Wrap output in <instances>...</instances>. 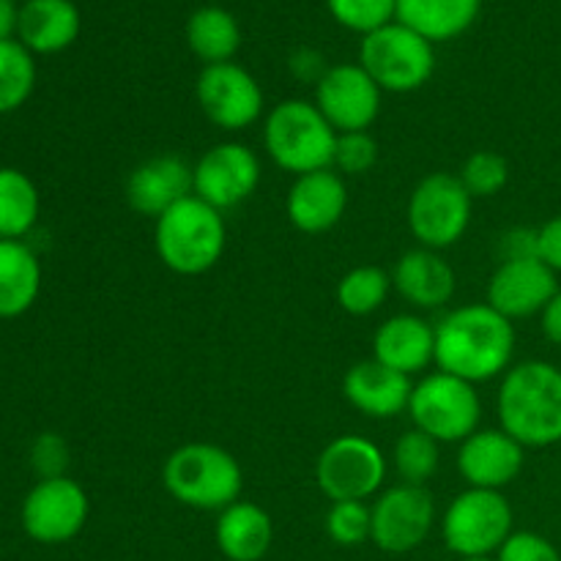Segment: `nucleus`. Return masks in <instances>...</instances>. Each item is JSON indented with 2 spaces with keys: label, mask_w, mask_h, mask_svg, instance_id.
<instances>
[{
  "label": "nucleus",
  "mask_w": 561,
  "mask_h": 561,
  "mask_svg": "<svg viewBox=\"0 0 561 561\" xmlns=\"http://www.w3.org/2000/svg\"><path fill=\"white\" fill-rule=\"evenodd\" d=\"M392 290V277L378 266H356L337 283V305L348 316H373Z\"/></svg>",
  "instance_id": "c756f323"
},
{
  "label": "nucleus",
  "mask_w": 561,
  "mask_h": 561,
  "mask_svg": "<svg viewBox=\"0 0 561 561\" xmlns=\"http://www.w3.org/2000/svg\"><path fill=\"white\" fill-rule=\"evenodd\" d=\"M378 142L370 131H340L334 142L332 170L345 175H362L376 164Z\"/></svg>",
  "instance_id": "f704fd0d"
},
{
  "label": "nucleus",
  "mask_w": 561,
  "mask_h": 561,
  "mask_svg": "<svg viewBox=\"0 0 561 561\" xmlns=\"http://www.w3.org/2000/svg\"><path fill=\"white\" fill-rule=\"evenodd\" d=\"M42 290V263L22 241L0 239V318H20Z\"/></svg>",
  "instance_id": "393cba45"
},
{
  "label": "nucleus",
  "mask_w": 561,
  "mask_h": 561,
  "mask_svg": "<svg viewBox=\"0 0 561 561\" xmlns=\"http://www.w3.org/2000/svg\"><path fill=\"white\" fill-rule=\"evenodd\" d=\"M496 561H561L551 540L535 531H513L502 548H499Z\"/></svg>",
  "instance_id": "e433bc0d"
},
{
  "label": "nucleus",
  "mask_w": 561,
  "mask_h": 561,
  "mask_svg": "<svg viewBox=\"0 0 561 561\" xmlns=\"http://www.w3.org/2000/svg\"><path fill=\"white\" fill-rule=\"evenodd\" d=\"M195 96L206 118L225 131H239L255 124L263 113V91L244 66L211 64L201 71Z\"/></svg>",
  "instance_id": "f8f14e48"
},
{
  "label": "nucleus",
  "mask_w": 561,
  "mask_h": 561,
  "mask_svg": "<svg viewBox=\"0 0 561 561\" xmlns=\"http://www.w3.org/2000/svg\"><path fill=\"white\" fill-rule=\"evenodd\" d=\"M542 334L551 340L553 345H561V290H557L551 301L546 305V310L540 312Z\"/></svg>",
  "instance_id": "ea45409f"
},
{
  "label": "nucleus",
  "mask_w": 561,
  "mask_h": 561,
  "mask_svg": "<svg viewBox=\"0 0 561 561\" xmlns=\"http://www.w3.org/2000/svg\"><path fill=\"white\" fill-rule=\"evenodd\" d=\"M359 66L381 91L411 93L431 80L436 53L425 36L400 22H389L362 38Z\"/></svg>",
  "instance_id": "423d86ee"
},
{
  "label": "nucleus",
  "mask_w": 561,
  "mask_h": 561,
  "mask_svg": "<svg viewBox=\"0 0 561 561\" xmlns=\"http://www.w3.org/2000/svg\"><path fill=\"white\" fill-rule=\"evenodd\" d=\"M345 208H348V190L343 175L334 173L332 168L299 175L285 201L290 225L307 236L332 230L345 217Z\"/></svg>",
  "instance_id": "a211bd4d"
},
{
  "label": "nucleus",
  "mask_w": 561,
  "mask_h": 561,
  "mask_svg": "<svg viewBox=\"0 0 561 561\" xmlns=\"http://www.w3.org/2000/svg\"><path fill=\"white\" fill-rule=\"evenodd\" d=\"M36 85L33 53L22 42H0V115L14 113L31 99Z\"/></svg>",
  "instance_id": "c85d7f7f"
},
{
  "label": "nucleus",
  "mask_w": 561,
  "mask_h": 561,
  "mask_svg": "<svg viewBox=\"0 0 561 561\" xmlns=\"http://www.w3.org/2000/svg\"><path fill=\"white\" fill-rule=\"evenodd\" d=\"M370 540L383 553H409L427 540L436 520V504L422 485H394L373 504Z\"/></svg>",
  "instance_id": "ddd939ff"
},
{
  "label": "nucleus",
  "mask_w": 561,
  "mask_h": 561,
  "mask_svg": "<svg viewBox=\"0 0 561 561\" xmlns=\"http://www.w3.org/2000/svg\"><path fill=\"white\" fill-rule=\"evenodd\" d=\"M515 329L491 305H463L436 323V365L469 383L502 376L513 362Z\"/></svg>",
  "instance_id": "f257e3e1"
},
{
  "label": "nucleus",
  "mask_w": 561,
  "mask_h": 561,
  "mask_svg": "<svg viewBox=\"0 0 561 561\" xmlns=\"http://www.w3.org/2000/svg\"><path fill=\"white\" fill-rule=\"evenodd\" d=\"M387 477V458L365 436H340L323 447L316 482L329 502H367Z\"/></svg>",
  "instance_id": "9d476101"
},
{
  "label": "nucleus",
  "mask_w": 561,
  "mask_h": 561,
  "mask_svg": "<svg viewBox=\"0 0 561 561\" xmlns=\"http://www.w3.org/2000/svg\"><path fill=\"white\" fill-rule=\"evenodd\" d=\"M42 201L38 190L22 170L0 168V239L20 241L36 225Z\"/></svg>",
  "instance_id": "cd10ccee"
},
{
  "label": "nucleus",
  "mask_w": 561,
  "mask_h": 561,
  "mask_svg": "<svg viewBox=\"0 0 561 561\" xmlns=\"http://www.w3.org/2000/svg\"><path fill=\"white\" fill-rule=\"evenodd\" d=\"M373 359L403 376H416L436 362V327L420 316H394L373 337Z\"/></svg>",
  "instance_id": "412c9836"
},
{
  "label": "nucleus",
  "mask_w": 561,
  "mask_h": 561,
  "mask_svg": "<svg viewBox=\"0 0 561 561\" xmlns=\"http://www.w3.org/2000/svg\"><path fill=\"white\" fill-rule=\"evenodd\" d=\"M327 5L340 25L365 36L398 16V0H327Z\"/></svg>",
  "instance_id": "72a5a7b5"
},
{
  "label": "nucleus",
  "mask_w": 561,
  "mask_h": 561,
  "mask_svg": "<svg viewBox=\"0 0 561 561\" xmlns=\"http://www.w3.org/2000/svg\"><path fill=\"white\" fill-rule=\"evenodd\" d=\"M190 195H195V168L173 153L146 159L126 179V203L142 217L159 219Z\"/></svg>",
  "instance_id": "f3484780"
},
{
  "label": "nucleus",
  "mask_w": 561,
  "mask_h": 561,
  "mask_svg": "<svg viewBox=\"0 0 561 561\" xmlns=\"http://www.w3.org/2000/svg\"><path fill=\"white\" fill-rule=\"evenodd\" d=\"M31 466L38 474V480H55V477H66V466H69V447L58 433H42L36 442L31 444Z\"/></svg>",
  "instance_id": "c9c22d12"
},
{
  "label": "nucleus",
  "mask_w": 561,
  "mask_h": 561,
  "mask_svg": "<svg viewBox=\"0 0 561 561\" xmlns=\"http://www.w3.org/2000/svg\"><path fill=\"white\" fill-rule=\"evenodd\" d=\"M394 469L405 485H422L438 469V442L422 431H409L394 444Z\"/></svg>",
  "instance_id": "7c9ffc66"
},
{
  "label": "nucleus",
  "mask_w": 561,
  "mask_h": 561,
  "mask_svg": "<svg viewBox=\"0 0 561 561\" xmlns=\"http://www.w3.org/2000/svg\"><path fill=\"white\" fill-rule=\"evenodd\" d=\"M162 485L184 507L222 513L225 507L239 502L244 474L228 449L195 442L179 447L164 460Z\"/></svg>",
  "instance_id": "20e7f679"
},
{
  "label": "nucleus",
  "mask_w": 561,
  "mask_h": 561,
  "mask_svg": "<svg viewBox=\"0 0 561 561\" xmlns=\"http://www.w3.org/2000/svg\"><path fill=\"white\" fill-rule=\"evenodd\" d=\"M334 142H337V129L323 118L316 102L305 99L279 102L263 124V146L268 157L296 179L332 168Z\"/></svg>",
  "instance_id": "39448f33"
},
{
  "label": "nucleus",
  "mask_w": 561,
  "mask_h": 561,
  "mask_svg": "<svg viewBox=\"0 0 561 561\" xmlns=\"http://www.w3.org/2000/svg\"><path fill=\"white\" fill-rule=\"evenodd\" d=\"M327 535L343 548H356L373 537V510L365 502H332Z\"/></svg>",
  "instance_id": "473e14b6"
},
{
  "label": "nucleus",
  "mask_w": 561,
  "mask_h": 561,
  "mask_svg": "<svg viewBox=\"0 0 561 561\" xmlns=\"http://www.w3.org/2000/svg\"><path fill=\"white\" fill-rule=\"evenodd\" d=\"M153 244H157L159 261L170 272L181 277L206 274L208 268L217 266L228 244L222 211L208 206L197 195H190L157 219Z\"/></svg>",
  "instance_id": "7ed1b4c3"
},
{
  "label": "nucleus",
  "mask_w": 561,
  "mask_h": 561,
  "mask_svg": "<svg viewBox=\"0 0 561 561\" xmlns=\"http://www.w3.org/2000/svg\"><path fill=\"white\" fill-rule=\"evenodd\" d=\"M463 561H496V559H491V557H474V559H463Z\"/></svg>",
  "instance_id": "79ce46f5"
},
{
  "label": "nucleus",
  "mask_w": 561,
  "mask_h": 561,
  "mask_svg": "<svg viewBox=\"0 0 561 561\" xmlns=\"http://www.w3.org/2000/svg\"><path fill=\"white\" fill-rule=\"evenodd\" d=\"M20 25V5L14 0H0V42H9Z\"/></svg>",
  "instance_id": "a19ab883"
},
{
  "label": "nucleus",
  "mask_w": 561,
  "mask_h": 561,
  "mask_svg": "<svg viewBox=\"0 0 561 561\" xmlns=\"http://www.w3.org/2000/svg\"><path fill=\"white\" fill-rule=\"evenodd\" d=\"M186 42L197 58L206 60V66L228 64L241 47L239 22L230 11L206 5V9H197L186 22Z\"/></svg>",
  "instance_id": "bb28decb"
},
{
  "label": "nucleus",
  "mask_w": 561,
  "mask_h": 561,
  "mask_svg": "<svg viewBox=\"0 0 561 561\" xmlns=\"http://www.w3.org/2000/svg\"><path fill=\"white\" fill-rule=\"evenodd\" d=\"M513 535V507L502 491L469 488L453 499L442 518V537L463 559L491 557Z\"/></svg>",
  "instance_id": "6e6552de"
},
{
  "label": "nucleus",
  "mask_w": 561,
  "mask_h": 561,
  "mask_svg": "<svg viewBox=\"0 0 561 561\" xmlns=\"http://www.w3.org/2000/svg\"><path fill=\"white\" fill-rule=\"evenodd\" d=\"M504 261H518V257H537V230L515 228L504 233L502 239Z\"/></svg>",
  "instance_id": "58836bf2"
},
{
  "label": "nucleus",
  "mask_w": 561,
  "mask_h": 561,
  "mask_svg": "<svg viewBox=\"0 0 561 561\" xmlns=\"http://www.w3.org/2000/svg\"><path fill=\"white\" fill-rule=\"evenodd\" d=\"M524 449L504 431H477L460 442L458 469L469 488L502 491L524 469Z\"/></svg>",
  "instance_id": "6ab92c4d"
},
{
  "label": "nucleus",
  "mask_w": 561,
  "mask_h": 561,
  "mask_svg": "<svg viewBox=\"0 0 561 561\" xmlns=\"http://www.w3.org/2000/svg\"><path fill=\"white\" fill-rule=\"evenodd\" d=\"M482 0H398V22L427 42H449L474 25Z\"/></svg>",
  "instance_id": "a878e982"
},
{
  "label": "nucleus",
  "mask_w": 561,
  "mask_h": 561,
  "mask_svg": "<svg viewBox=\"0 0 561 561\" xmlns=\"http://www.w3.org/2000/svg\"><path fill=\"white\" fill-rule=\"evenodd\" d=\"M91 502L82 485L69 477L38 480L22 502L20 520L25 535L42 546H64L88 524Z\"/></svg>",
  "instance_id": "9b49d317"
},
{
  "label": "nucleus",
  "mask_w": 561,
  "mask_h": 561,
  "mask_svg": "<svg viewBox=\"0 0 561 561\" xmlns=\"http://www.w3.org/2000/svg\"><path fill=\"white\" fill-rule=\"evenodd\" d=\"M316 107L340 131H367L381 113V88L359 64L327 69L316 85Z\"/></svg>",
  "instance_id": "4468645a"
},
{
  "label": "nucleus",
  "mask_w": 561,
  "mask_h": 561,
  "mask_svg": "<svg viewBox=\"0 0 561 561\" xmlns=\"http://www.w3.org/2000/svg\"><path fill=\"white\" fill-rule=\"evenodd\" d=\"M16 36L31 53H60L80 36V11L71 0H27L20 5Z\"/></svg>",
  "instance_id": "5701e85b"
},
{
  "label": "nucleus",
  "mask_w": 561,
  "mask_h": 561,
  "mask_svg": "<svg viewBox=\"0 0 561 561\" xmlns=\"http://www.w3.org/2000/svg\"><path fill=\"white\" fill-rule=\"evenodd\" d=\"M409 414L416 431L438 444H455L480 431L482 403L474 383L438 370L414 383Z\"/></svg>",
  "instance_id": "0eeeda50"
},
{
  "label": "nucleus",
  "mask_w": 561,
  "mask_h": 561,
  "mask_svg": "<svg viewBox=\"0 0 561 561\" xmlns=\"http://www.w3.org/2000/svg\"><path fill=\"white\" fill-rule=\"evenodd\" d=\"M471 201L458 175L431 173L411 192L409 230L425 250H447L469 230Z\"/></svg>",
  "instance_id": "1a4fd4ad"
},
{
  "label": "nucleus",
  "mask_w": 561,
  "mask_h": 561,
  "mask_svg": "<svg viewBox=\"0 0 561 561\" xmlns=\"http://www.w3.org/2000/svg\"><path fill=\"white\" fill-rule=\"evenodd\" d=\"M458 179L471 197H493L507 186V159L496 151H474L463 162Z\"/></svg>",
  "instance_id": "2f4dec72"
},
{
  "label": "nucleus",
  "mask_w": 561,
  "mask_h": 561,
  "mask_svg": "<svg viewBox=\"0 0 561 561\" xmlns=\"http://www.w3.org/2000/svg\"><path fill=\"white\" fill-rule=\"evenodd\" d=\"M392 285L409 305L420 310L444 307L455 294V272L436 250H409L392 272Z\"/></svg>",
  "instance_id": "4be33fe9"
},
{
  "label": "nucleus",
  "mask_w": 561,
  "mask_h": 561,
  "mask_svg": "<svg viewBox=\"0 0 561 561\" xmlns=\"http://www.w3.org/2000/svg\"><path fill=\"white\" fill-rule=\"evenodd\" d=\"M261 184V162L244 142H219L195 164V195L217 211L244 203Z\"/></svg>",
  "instance_id": "2eb2a0df"
},
{
  "label": "nucleus",
  "mask_w": 561,
  "mask_h": 561,
  "mask_svg": "<svg viewBox=\"0 0 561 561\" xmlns=\"http://www.w3.org/2000/svg\"><path fill=\"white\" fill-rule=\"evenodd\" d=\"M214 537L228 561H261L272 548L274 524L266 510L239 499L219 513Z\"/></svg>",
  "instance_id": "b1692460"
},
{
  "label": "nucleus",
  "mask_w": 561,
  "mask_h": 561,
  "mask_svg": "<svg viewBox=\"0 0 561 561\" xmlns=\"http://www.w3.org/2000/svg\"><path fill=\"white\" fill-rule=\"evenodd\" d=\"M499 420L520 447H553L561 442V370L551 362H520L499 389Z\"/></svg>",
  "instance_id": "f03ea898"
},
{
  "label": "nucleus",
  "mask_w": 561,
  "mask_h": 561,
  "mask_svg": "<svg viewBox=\"0 0 561 561\" xmlns=\"http://www.w3.org/2000/svg\"><path fill=\"white\" fill-rule=\"evenodd\" d=\"M537 257L551 272H561V217L548 219L542 228H537Z\"/></svg>",
  "instance_id": "4c0bfd02"
},
{
  "label": "nucleus",
  "mask_w": 561,
  "mask_h": 561,
  "mask_svg": "<svg viewBox=\"0 0 561 561\" xmlns=\"http://www.w3.org/2000/svg\"><path fill=\"white\" fill-rule=\"evenodd\" d=\"M411 392H414L411 378L378 359L356 362L343 378L345 400L370 420H389L409 411Z\"/></svg>",
  "instance_id": "aec40b11"
},
{
  "label": "nucleus",
  "mask_w": 561,
  "mask_h": 561,
  "mask_svg": "<svg viewBox=\"0 0 561 561\" xmlns=\"http://www.w3.org/2000/svg\"><path fill=\"white\" fill-rule=\"evenodd\" d=\"M557 290V272H551L540 257L502 261L488 283V305L510 321L529 318L546 310Z\"/></svg>",
  "instance_id": "dca6fc26"
}]
</instances>
